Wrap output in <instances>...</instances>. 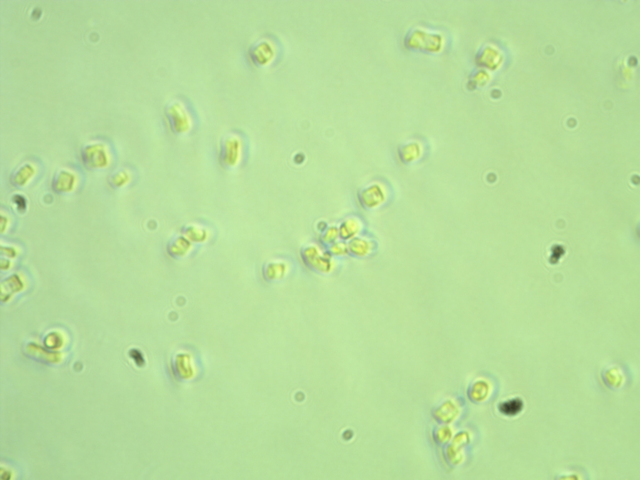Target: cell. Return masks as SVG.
<instances>
[{
  "label": "cell",
  "mask_w": 640,
  "mask_h": 480,
  "mask_svg": "<svg viewBox=\"0 0 640 480\" xmlns=\"http://www.w3.org/2000/svg\"><path fill=\"white\" fill-rule=\"evenodd\" d=\"M523 402L519 398H514L504 402L499 406V411L508 416H514L523 410Z\"/></svg>",
  "instance_id": "obj_1"
}]
</instances>
